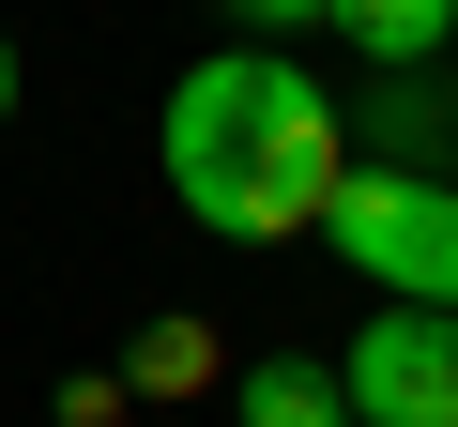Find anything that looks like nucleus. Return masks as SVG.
I'll list each match as a JSON object with an SVG mask.
<instances>
[{"mask_svg": "<svg viewBox=\"0 0 458 427\" xmlns=\"http://www.w3.org/2000/svg\"><path fill=\"white\" fill-rule=\"evenodd\" d=\"M352 427H458V306H367V336L336 351Z\"/></svg>", "mask_w": 458, "mask_h": 427, "instance_id": "7ed1b4c3", "label": "nucleus"}, {"mask_svg": "<svg viewBox=\"0 0 458 427\" xmlns=\"http://www.w3.org/2000/svg\"><path fill=\"white\" fill-rule=\"evenodd\" d=\"M0 122H16V31H0Z\"/></svg>", "mask_w": 458, "mask_h": 427, "instance_id": "6e6552de", "label": "nucleus"}, {"mask_svg": "<svg viewBox=\"0 0 458 427\" xmlns=\"http://www.w3.org/2000/svg\"><path fill=\"white\" fill-rule=\"evenodd\" d=\"M229 427H352V397H336V366L260 351V366H229Z\"/></svg>", "mask_w": 458, "mask_h": 427, "instance_id": "20e7f679", "label": "nucleus"}, {"mask_svg": "<svg viewBox=\"0 0 458 427\" xmlns=\"http://www.w3.org/2000/svg\"><path fill=\"white\" fill-rule=\"evenodd\" d=\"M153 153H168V198L199 214L214 245H291V230H321L336 183H352L336 92H306L276 46H214V62L168 92Z\"/></svg>", "mask_w": 458, "mask_h": 427, "instance_id": "f257e3e1", "label": "nucleus"}, {"mask_svg": "<svg viewBox=\"0 0 458 427\" xmlns=\"http://www.w3.org/2000/svg\"><path fill=\"white\" fill-rule=\"evenodd\" d=\"M123 381H138V397H183V381H214V336H199V321H153V336L123 351Z\"/></svg>", "mask_w": 458, "mask_h": 427, "instance_id": "423d86ee", "label": "nucleus"}, {"mask_svg": "<svg viewBox=\"0 0 458 427\" xmlns=\"http://www.w3.org/2000/svg\"><path fill=\"white\" fill-rule=\"evenodd\" d=\"M229 31H245V46H291V31H321V0H229Z\"/></svg>", "mask_w": 458, "mask_h": 427, "instance_id": "0eeeda50", "label": "nucleus"}, {"mask_svg": "<svg viewBox=\"0 0 458 427\" xmlns=\"http://www.w3.org/2000/svg\"><path fill=\"white\" fill-rule=\"evenodd\" d=\"M321 16H336L382 77H428V62L458 46V0H321Z\"/></svg>", "mask_w": 458, "mask_h": 427, "instance_id": "39448f33", "label": "nucleus"}, {"mask_svg": "<svg viewBox=\"0 0 458 427\" xmlns=\"http://www.w3.org/2000/svg\"><path fill=\"white\" fill-rule=\"evenodd\" d=\"M321 245L382 290V306H458V183L443 168H352Z\"/></svg>", "mask_w": 458, "mask_h": 427, "instance_id": "f03ea898", "label": "nucleus"}]
</instances>
